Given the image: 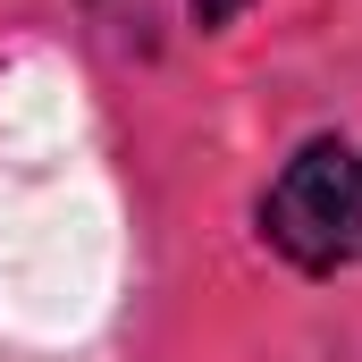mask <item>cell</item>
Segmentation results:
<instances>
[{"label": "cell", "mask_w": 362, "mask_h": 362, "mask_svg": "<svg viewBox=\"0 0 362 362\" xmlns=\"http://www.w3.org/2000/svg\"><path fill=\"white\" fill-rule=\"evenodd\" d=\"M253 236L295 278H346L362 270V144L320 127L303 135L278 177L253 194Z\"/></svg>", "instance_id": "obj_1"}, {"label": "cell", "mask_w": 362, "mask_h": 362, "mask_svg": "<svg viewBox=\"0 0 362 362\" xmlns=\"http://www.w3.org/2000/svg\"><path fill=\"white\" fill-rule=\"evenodd\" d=\"M245 8H253V0H185V17H194L202 34H228V25H236Z\"/></svg>", "instance_id": "obj_2"}]
</instances>
